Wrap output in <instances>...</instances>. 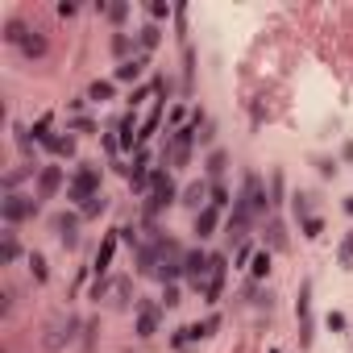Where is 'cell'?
<instances>
[{"mask_svg":"<svg viewBox=\"0 0 353 353\" xmlns=\"http://www.w3.org/2000/svg\"><path fill=\"white\" fill-rule=\"evenodd\" d=\"M96 196H104V192H100V170H96L92 162L75 166V174H71V183H67V200L83 208V204H88V200H96Z\"/></svg>","mask_w":353,"mask_h":353,"instance_id":"obj_1","label":"cell"},{"mask_svg":"<svg viewBox=\"0 0 353 353\" xmlns=\"http://www.w3.org/2000/svg\"><path fill=\"white\" fill-rule=\"evenodd\" d=\"M174 196H179V192H174V179H170V170H154V179H150V192H145V221H154L166 204H174Z\"/></svg>","mask_w":353,"mask_h":353,"instance_id":"obj_2","label":"cell"},{"mask_svg":"<svg viewBox=\"0 0 353 353\" xmlns=\"http://www.w3.org/2000/svg\"><path fill=\"white\" fill-rule=\"evenodd\" d=\"M34 212H38V196H26V192H9L5 204H0V216H5V225L34 221Z\"/></svg>","mask_w":353,"mask_h":353,"instance_id":"obj_3","label":"cell"},{"mask_svg":"<svg viewBox=\"0 0 353 353\" xmlns=\"http://www.w3.org/2000/svg\"><path fill=\"white\" fill-rule=\"evenodd\" d=\"M233 204H241L254 221L258 216H266V208H270V196H266V188H262V179L258 174H245V188H241V200H233Z\"/></svg>","mask_w":353,"mask_h":353,"instance_id":"obj_4","label":"cell"},{"mask_svg":"<svg viewBox=\"0 0 353 353\" xmlns=\"http://www.w3.org/2000/svg\"><path fill=\"white\" fill-rule=\"evenodd\" d=\"M63 183H67V170H63V166H38V179H34L38 204H42V200H54V196L63 192Z\"/></svg>","mask_w":353,"mask_h":353,"instance_id":"obj_5","label":"cell"},{"mask_svg":"<svg viewBox=\"0 0 353 353\" xmlns=\"http://www.w3.org/2000/svg\"><path fill=\"white\" fill-rule=\"evenodd\" d=\"M183 274H188L196 287H208V279H212V254H204V250L183 254Z\"/></svg>","mask_w":353,"mask_h":353,"instance_id":"obj_6","label":"cell"},{"mask_svg":"<svg viewBox=\"0 0 353 353\" xmlns=\"http://www.w3.org/2000/svg\"><path fill=\"white\" fill-rule=\"evenodd\" d=\"M17 50H21L26 59H34V63H42V59L50 54V38H46L42 30H30V34H26V42H21Z\"/></svg>","mask_w":353,"mask_h":353,"instance_id":"obj_7","label":"cell"},{"mask_svg":"<svg viewBox=\"0 0 353 353\" xmlns=\"http://www.w3.org/2000/svg\"><path fill=\"white\" fill-rule=\"evenodd\" d=\"M54 237H59L67 250H75V245H79V216H71V212L54 216Z\"/></svg>","mask_w":353,"mask_h":353,"instance_id":"obj_8","label":"cell"},{"mask_svg":"<svg viewBox=\"0 0 353 353\" xmlns=\"http://www.w3.org/2000/svg\"><path fill=\"white\" fill-rule=\"evenodd\" d=\"M162 324V303H141L137 307V336H154Z\"/></svg>","mask_w":353,"mask_h":353,"instance_id":"obj_9","label":"cell"},{"mask_svg":"<svg viewBox=\"0 0 353 353\" xmlns=\"http://www.w3.org/2000/svg\"><path fill=\"white\" fill-rule=\"evenodd\" d=\"M250 225H254V216H250L241 204H233V216H229V229H225V233H229V241H241V237L250 233Z\"/></svg>","mask_w":353,"mask_h":353,"instance_id":"obj_10","label":"cell"},{"mask_svg":"<svg viewBox=\"0 0 353 353\" xmlns=\"http://www.w3.org/2000/svg\"><path fill=\"white\" fill-rule=\"evenodd\" d=\"M216 225H221V216H216V208H212V204L196 212V237H200V241H204V237H212V233H216Z\"/></svg>","mask_w":353,"mask_h":353,"instance_id":"obj_11","label":"cell"},{"mask_svg":"<svg viewBox=\"0 0 353 353\" xmlns=\"http://www.w3.org/2000/svg\"><path fill=\"white\" fill-rule=\"evenodd\" d=\"M208 200H212V188L192 183V188L183 192V200H179V204H188V208H196V212H200V208H208Z\"/></svg>","mask_w":353,"mask_h":353,"instance_id":"obj_12","label":"cell"},{"mask_svg":"<svg viewBox=\"0 0 353 353\" xmlns=\"http://www.w3.org/2000/svg\"><path fill=\"white\" fill-rule=\"evenodd\" d=\"M117 241H121V229H112L108 237H104V245H100V254H96V270L104 274L108 266H112V254H117Z\"/></svg>","mask_w":353,"mask_h":353,"instance_id":"obj_13","label":"cell"},{"mask_svg":"<svg viewBox=\"0 0 353 353\" xmlns=\"http://www.w3.org/2000/svg\"><path fill=\"white\" fill-rule=\"evenodd\" d=\"M141 71H145V54L125 59V63L117 67V79H121V83H133V79H141Z\"/></svg>","mask_w":353,"mask_h":353,"instance_id":"obj_14","label":"cell"},{"mask_svg":"<svg viewBox=\"0 0 353 353\" xmlns=\"http://www.w3.org/2000/svg\"><path fill=\"white\" fill-rule=\"evenodd\" d=\"M30 30H34V26H26L21 17H9V21H5V42H9V46H21Z\"/></svg>","mask_w":353,"mask_h":353,"instance_id":"obj_15","label":"cell"},{"mask_svg":"<svg viewBox=\"0 0 353 353\" xmlns=\"http://www.w3.org/2000/svg\"><path fill=\"white\" fill-rule=\"evenodd\" d=\"M158 42H162V30H158V26H154V21H150V26H141V30H137V50H141V54H150V50H154V46H158Z\"/></svg>","mask_w":353,"mask_h":353,"instance_id":"obj_16","label":"cell"},{"mask_svg":"<svg viewBox=\"0 0 353 353\" xmlns=\"http://www.w3.org/2000/svg\"><path fill=\"white\" fill-rule=\"evenodd\" d=\"M17 258H21V245H17V237H13V233H5V237H0V262L13 266Z\"/></svg>","mask_w":353,"mask_h":353,"instance_id":"obj_17","label":"cell"},{"mask_svg":"<svg viewBox=\"0 0 353 353\" xmlns=\"http://www.w3.org/2000/svg\"><path fill=\"white\" fill-rule=\"evenodd\" d=\"M266 245H270V250H287V229H283V221H266Z\"/></svg>","mask_w":353,"mask_h":353,"instance_id":"obj_18","label":"cell"},{"mask_svg":"<svg viewBox=\"0 0 353 353\" xmlns=\"http://www.w3.org/2000/svg\"><path fill=\"white\" fill-rule=\"evenodd\" d=\"M204 166H208V174H212V179H221V174L229 170V154H225V150H212Z\"/></svg>","mask_w":353,"mask_h":353,"instance_id":"obj_19","label":"cell"},{"mask_svg":"<svg viewBox=\"0 0 353 353\" xmlns=\"http://www.w3.org/2000/svg\"><path fill=\"white\" fill-rule=\"evenodd\" d=\"M88 100H96V104H104V100H112V79H96V83L88 88Z\"/></svg>","mask_w":353,"mask_h":353,"instance_id":"obj_20","label":"cell"},{"mask_svg":"<svg viewBox=\"0 0 353 353\" xmlns=\"http://www.w3.org/2000/svg\"><path fill=\"white\" fill-rule=\"evenodd\" d=\"M133 141H141V133H137V121L129 112V117H121V145H133Z\"/></svg>","mask_w":353,"mask_h":353,"instance_id":"obj_21","label":"cell"},{"mask_svg":"<svg viewBox=\"0 0 353 353\" xmlns=\"http://www.w3.org/2000/svg\"><path fill=\"white\" fill-rule=\"evenodd\" d=\"M336 262H341V266H353V229L341 237V245H336Z\"/></svg>","mask_w":353,"mask_h":353,"instance_id":"obj_22","label":"cell"},{"mask_svg":"<svg viewBox=\"0 0 353 353\" xmlns=\"http://www.w3.org/2000/svg\"><path fill=\"white\" fill-rule=\"evenodd\" d=\"M30 174H34V166H17V170H9V174H5V192H17V183L30 179Z\"/></svg>","mask_w":353,"mask_h":353,"instance_id":"obj_23","label":"cell"},{"mask_svg":"<svg viewBox=\"0 0 353 353\" xmlns=\"http://www.w3.org/2000/svg\"><path fill=\"white\" fill-rule=\"evenodd\" d=\"M104 208H108V200H104V196H96V200H88V204L79 208V216H83V221H96Z\"/></svg>","mask_w":353,"mask_h":353,"instance_id":"obj_24","label":"cell"},{"mask_svg":"<svg viewBox=\"0 0 353 353\" xmlns=\"http://www.w3.org/2000/svg\"><path fill=\"white\" fill-rule=\"evenodd\" d=\"M30 270H34V279H38V283H46V279H50L46 258H42V254H30Z\"/></svg>","mask_w":353,"mask_h":353,"instance_id":"obj_25","label":"cell"},{"mask_svg":"<svg viewBox=\"0 0 353 353\" xmlns=\"http://www.w3.org/2000/svg\"><path fill=\"white\" fill-rule=\"evenodd\" d=\"M100 13H104L108 21H125V17H129V5H100Z\"/></svg>","mask_w":353,"mask_h":353,"instance_id":"obj_26","label":"cell"},{"mask_svg":"<svg viewBox=\"0 0 353 353\" xmlns=\"http://www.w3.org/2000/svg\"><path fill=\"white\" fill-rule=\"evenodd\" d=\"M295 216H299V221H307V216H312V196H307V192H299V196H295Z\"/></svg>","mask_w":353,"mask_h":353,"instance_id":"obj_27","label":"cell"},{"mask_svg":"<svg viewBox=\"0 0 353 353\" xmlns=\"http://www.w3.org/2000/svg\"><path fill=\"white\" fill-rule=\"evenodd\" d=\"M250 270H254V279H262V274H270V250H262V254L254 258V266H250Z\"/></svg>","mask_w":353,"mask_h":353,"instance_id":"obj_28","label":"cell"},{"mask_svg":"<svg viewBox=\"0 0 353 353\" xmlns=\"http://www.w3.org/2000/svg\"><path fill=\"white\" fill-rule=\"evenodd\" d=\"M129 50H133V42H129L125 34H117V38H112V54H117V59L125 63V54H129Z\"/></svg>","mask_w":353,"mask_h":353,"instance_id":"obj_29","label":"cell"},{"mask_svg":"<svg viewBox=\"0 0 353 353\" xmlns=\"http://www.w3.org/2000/svg\"><path fill=\"white\" fill-rule=\"evenodd\" d=\"M179 303H183V295H179V287L170 283V287L162 291V307H179Z\"/></svg>","mask_w":353,"mask_h":353,"instance_id":"obj_30","label":"cell"},{"mask_svg":"<svg viewBox=\"0 0 353 353\" xmlns=\"http://www.w3.org/2000/svg\"><path fill=\"white\" fill-rule=\"evenodd\" d=\"M270 204H283V174H270Z\"/></svg>","mask_w":353,"mask_h":353,"instance_id":"obj_31","label":"cell"},{"mask_svg":"<svg viewBox=\"0 0 353 353\" xmlns=\"http://www.w3.org/2000/svg\"><path fill=\"white\" fill-rule=\"evenodd\" d=\"M170 17V5H162V0H154V5H150V21L158 26V21H166Z\"/></svg>","mask_w":353,"mask_h":353,"instance_id":"obj_32","label":"cell"},{"mask_svg":"<svg viewBox=\"0 0 353 353\" xmlns=\"http://www.w3.org/2000/svg\"><path fill=\"white\" fill-rule=\"evenodd\" d=\"M208 204H212V208L221 212V208L229 204V188H221V183H216V188H212V200H208Z\"/></svg>","mask_w":353,"mask_h":353,"instance_id":"obj_33","label":"cell"},{"mask_svg":"<svg viewBox=\"0 0 353 353\" xmlns=\"http://www.w3.org/2000/svg\"><path fill=\"white\" fill-rule=\"evenodd\" d=\"M212 137H216V125H212V121H204V125H200V137H196V141L212 145Z\"/></svg>","mask_w":353,"mask_h":353,"instance_id":"obj_34","label":"cell"},{"mask_svg":"<svg viewBox=\"0 0 353 353\" xmlns=\"http://www.w3.org/2000/svg\"><path fill=\"white\" fill-rule=\"evenodd\" d=\"M320 229H324L320 216H307V221H303V237H320Z\"/></svg>","mask_w":353,"mask_h":353,"instance_id":"obj_35","label":"cell"},{"mask_svg":"<svg viewBox=\"0 0 353 353\" xmlns=\"http://www.w3.org/2000/svg\"><path fill=\"white\" fill-rule=\"evenodd\" d=\"M316 170L328 179V174H336V162H332V158H316Z\"/></svg>","mask_w":353,"mask_h":353,"instance_id":"obj_36","label":"cell"},{"mask_svg":"<svg viewBox=\"0 0 353 353\" xmlns=\"http://www.w3.org/2000/svg\"><path fill=\"white\" fill-rule=\"evenodd\" d=\"M79 13V5H75V0H63V5H59V17L67 21V17H75Z\"/></svg>","mask_w":353,"mask_h":353,"instance_id":"obj_37","label":"cell"},{"mask_svg":"<svg viewBox=\"0 0 353 353\" xmlns=\"http://www.w3.org/2000/svg\"><path fill=\"white\" fill-rule=\"evenodd\" d=\"M345 212H349V216H353V196H349V200H345Z\"/></svg>","mask_w":353,"mask_h":353,"instance_id":"obj_38","label":"cell"}]
</instances>
